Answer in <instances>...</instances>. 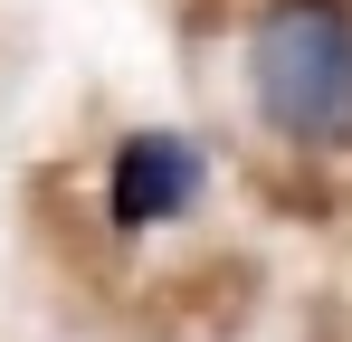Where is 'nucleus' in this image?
<instances>
[{
    "mask_svg": "<svg viewBox=\"0 0 352 342\" xmlns=\"http://www.w3.org/2000/svg\"><path fill=\"white\" fill-rule=\"evenodd\" d=\"M248 95L286 143L343 152L352 143V0H267L248 29Z\"/></svg>",
    "mask_w": 352,
    "mask_h": 342,
    "instance_id": "1",
    "label": "nucleus"
},
{
    "mask_svg": "<svg viewBox=\"0 0 352 342\" xmlns=\"http://www.w3.org/2000/svg\"><path fill=\"white\" fill-rule=\"evenodd\" d=\"M124 219H143V200H153V209H162V200H181V162H172V143H133V152H124Z\"/></svg>",
    "mask_w": 352,
    "mask_h": 342,
    "instance_id": "2",
    "label": "nucleus"
}]
</instances>
